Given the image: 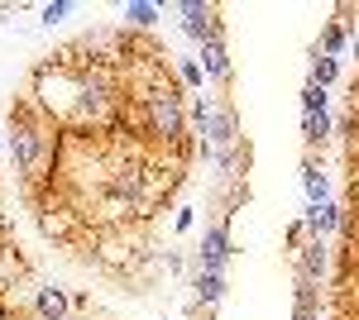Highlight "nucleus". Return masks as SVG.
Returning a JSON list of instances; mask_svg holds the SVG:
<instances>
[{
	"mask_svg": "<svg viewBox=\"0 0 359 320\" xmlns=\"http://www.w3.org/2000/svg\"><path fill=\"white\" fill-rule=\"evenodd\" d=\"M5 15H15V5H0V20H5Z\"/></svg>",
	"mask_w": 359,
	"mask_h": 320,
	"instance_id": "f3484780",
	"label": "nucleus"
},
{
	"mask_svg": "<svg viewBox=\"0 0 359 320\" xmlns=\"http://www.w3.org/2000/svg\"><path fill=\"white\" fill-rule=\"evenodd\" d=\"M306 235H311V239H326V235H335V230H340V206H331V201H326V206H306Z\"/></svg>",
	"mask_w": 359,
	"mask_h": 320,
	"instance_id": "423d86ee",
	"label": "nucleus"
},
{
	"mask_svg": "<svg viewBox=\"0 0 359 320\" xmlns=\"http://www.w3.org/2000/svg\"><path fill=\"white\" fill-rule=\"evenodd\" d=\"M72 296L62 292V287H39L34 292V316L39 320H72Z\"/></svg>",
	"mask_w": 359,
	"mask_h": 320,
	"instance_id": "20e7f679",
	"label": "nucleus"
},
{
	"mask_svg": "<svg viewBox=\"0 0 359 320\" xmlns=\"http://www.w3.org/2000/svg\"><path fill=\"white\" fill-rule=\"evenodd\" d=\"M302 134H306V148L316 153V148L331 139V115H306V120H302Z\"/></svg>",
	"mask_w": 359,
	"mask_h": 320,
	"instance_id": "9d476101",
	"label": "nucleus"
},
{
	"mask_svg": "<svg viewBox=\"0 0 359 320\" xmlns=\"http://www.w3.org/2000/svg\"><path fill=\"white\" fill-rule=\"evenodd\" d=\"M72 10H77L72 0H53V5H43V25H57V20H62V15H72Z\"/></svg>",
	"mask_w": 359,
	"mask_h": 320,
	"instance_id": "dca6fc26",
	"label": "nucleus"
},
{
	"mask_svg": "<svg viewBox=\"0 0 359 320\" xmlns=\"http://www.w3.org/2000/svg\"><path fill=\"white\" fill-rule=\"evenodd\" d=\"M302 110H306V115H326V86H311V81H306V91H302Z\"/></svg>",
	"mask_w": 359,
	"mask_h": 320,
	"instance_id": "ddd939ff",
	"label": "nucleus"
},
{
	"mask_svg": "<svg viewBox=\"0 0 359 320\" xmlns=\"http://www.w3.org/2000/svg\"><path fill=\"white\" fill-rule=\"evenodd\" d=\"M125 20L135 29H149L154 20H158V5H144V0H135V5H125Z\"/></svg>",
	"mask_w": 359,
	"mask_h": 320,
	"instance_id": "9b49d317",
	"label": "nucleus"
},
{
	"mask_svg": "<svg viewBox=\"0 0 359 320\" xmlns=\"http://www.w3.org/2000/svg\"><path fill=\"white\" fill-rule=\"evenodd\" d=\"M302 187H306V196H311V206H326V196H331V182H326V172H321L316 153L302 162Z\"/></svg>",
	"mask_w": 359,
	"mask_h": 320,
	"instance_id": "0eeeda50",
	"label": "nucleus"
},
{
	"mask_svg": "<svg viewBox=\"0 0 359 320\" xmlns=\"http://www.w3.org/2000/svg\"><path fill=\"white\" fill-rule=\"evenodd\" d=\"M192 287H196V306H216V301L225 296V272H206V267H196Z\"/></svg>",
	"mask_w": 359,
	"mask_h": 320,
	"instance_id": "6e6552de",
	"label": "nucleus"
},
{
	"mask_svg": "<svg viewBox=\"0 0 359 320\" xmlns=\"http://www.w3.org/2000/svg\"><path fill=\"white\" fill-rule=\"evenodd\" d=\"M235 249H230V230L225 225H211L206 230V239L196 249V267H206V272H225V258H230Z\"/></svg>",
	"mask_w": 359,
	"mask_h": 320,
	"instance_id": "7ed1b4c3",
	"label": "nucleus"
},
{
	"mask_svg": "<svg viewBox=\"0 0 359 320\" xmlns=\"http://www.w3.org/2000/svg\"><path fill=\"white\" fill-rule=\"evenodd\" d=\"M139 115H144V125H149V134H154L158 144L182 148V91H177V81L149 91V96H139Z\"/></svg>",
	"mask_w": 359,
	"mask_h": 320,
	"instance_id": "f257e3e1",
	"label": "nucleus"
},
{
	"mask_svg": "<svg viewBox=\"0 0 359 320\" xmlns=\"http://www.w3.org/2000/svg\"><path fill=\"white\" fill-rule=\"evenodd\" d=\"M177 77H182V86H201V81H206V72H201V62L182 57V62H177Z\"/></svg>",
	"mask_w": 359,
	"mask_h": 320,
	"instance_id": "4468645a",
	"label": "nucleus"
},
{
	"mask_svg": "<svg viewBox=\"0 0 359 320\" xmlns=\"http://www.w3.org/2000/svg\"><path fill=\"white\" fill-rule=\"evenodd\" d=\"M182 15H187L182 29L192 34L201 48H206V43H221V20H216L221 10H216V5H196V0H187V5H182Z\"/></svg>",
	"mask_w": 359,
	"mask_h": 320,
	"instance_id": "f03ea898",
	"label": "nucleus"
},
{
	"mask_svg": "<svg viewBox=\"0 0 359 320\" xmlns=\"http://www.w3.org/2000/svg\"><path fill=\"white\" fill-rule=\"evenodd\" d=\"M297 258H302V272H297V277L321 282V277H326V267H331V249H326V239H306L302 249H297Z\"/></svg>",
	"mask_w": 359,
	"mask_h": 320,
	"instance_id": "39448f33",
	"label": "nucleus"
},
{
	"mask_svg": "<svg viewBox=\"0 0 359 320\" xmlns=\"http://www.w3.org/2000/svg\"><path fill=\"white\" fill-rule=\"evenodd\" d=\"M340 48H345V29H340V25H331V29H326V39H321V53H326V57H335Z\"/></svg>",
	"mask_w": 359,
	"mask_h": 320,
	"instance_id": "2eb2a0df",
	"label": "nucleus"
},
{
	"mask_svg": "<svg viewBox=\"0 0 359 320\" xmlns=\"http://www.w3.org/2000/svg\"><path fill=\"white\" fill-rule=\"evenodd\" d=\"M331 81H335V57L316 53L311 57V86H331Z\"/></svg>",
	"mask_w": 359,
	"mask_h": 320,
	"instance_id": "f8f14e48",
	"label": "nucleus"
},
{
	"mask_svg": "<svg viewBox=\"0 0 359 320\" xmlns=\"http://www.w3.org/2000/svg\"><path fill=\"white\" fill-rule=\"evenodd\" d=\"M316 320H326V316H316Z\"/></svg>",
	"mask_w": 359,
	"mask_h": 320,
	"instance_id": "a211bd4d",
	"label": "nucleus"
},
{
	"mask_svg": "<svg viewBox=\"0 0 359 320\" xmlns=\"http://www.w3.org/2000/svg\"><path fill=\"white\" fill-rule=\"evenodd\" d=\"M201 72L216 81H230V57H225V43H206L201 48Z\"/></svg>",
	"mask_w": 359,
	"mask_h": 320,
	"instance_id": "1a4fd4ad",
	"label": "nucleus"
}]
</instances>
